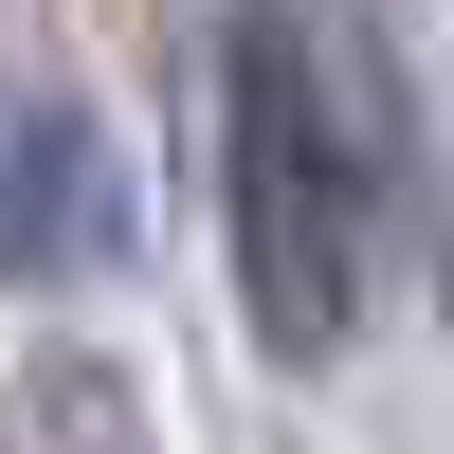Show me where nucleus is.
Returning a JSON list of instances; mask_svg holds the SVG:
<instances>
[{"label":"nucleus","mask_w":454,"mask_h":454,"mask_svg":"<svg viewBox=\"0 0 454 454\" xmlns=\"http://www.w3.org/2000/svg\"><path fill=\"white\" fill-rule=\"evenodd\" d=\"M218 91H237V309L273 364H327L364 309V145L291 19H237Z\"/></svg>","instance_id":"nucleus-1"},{"label":"nucleus","mask_w":454,"mask_h":454,"mask_svg":"<svg viewBox=\"0 0 454 454\" xmlns=\"http://www.w3.org/2000/svg\"><path fill=\"white\" fill-rule=\"evenodd\" d=\"M109 254V182L55 109H0V273H91Z\"/></svg>","instance_id":"nucleus-2"}]
</instances>
